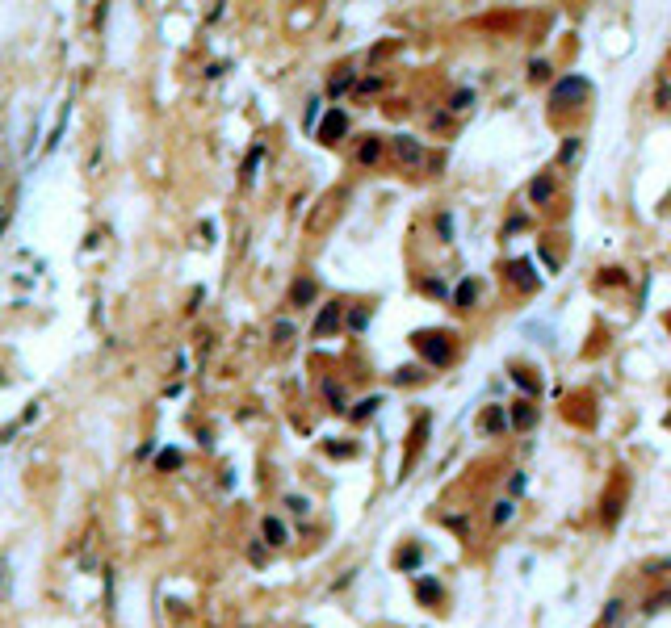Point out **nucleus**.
Wrapping results in <instances>:
<instances>
[{
    "label": "nucleus",
    "instance_id": "obj_15",
    "mask_svg": "<svg viewBox=\"0 0 671 628\" xmlns=\"http://www.w3.org/2000/svg\"><path fill=\"white\" fill-rule=\"evenodd\" d=\"M265 541L269 545H286V523L281 519H273V515L265 519Z\"/></svg>",
    "mask_w": 671,
    "mask_h": 628
},
{
    "label": "nucleus",
    "instance_id": "obj_13",
    "mask_svg": "<svg viewBox=\"0 0 671 628\" xmlns=\"http://www.w3.org/2000/svg\"><path fill=\"white\" fill-rule=\"evenodd\" d=\"M416 595H420V603L432 607V603H441V583H437V578H420V583H416Z\"/></svg>",
    "mask_w": 671,
    "mask_h": 628
},
{
    "label": "nucleus",
    "instance_id": "obj_21",
    "mask_svg": "<svg viewBox=\"0 0 671 628\" xmlns=\"http://www.w3.org/2000/svg\"><path fill=\"white\" fill-rule=\"evenodd\" d=\"M323 394H328L332 410H344V398H340V386H336V381H323Z\"/></svg>",
    "mask_w": 671,
    "mask_h": 628
},
{
    "label": "nucleus",
    "instance_id": "obj_1",
    "mask_svg": "<svg viewBox=\"0 0 671 628\" xmlns=\"http://www.w3.org/2000/svg\"><path fill=\"white\" fill-rule=\"evenodd\" d=\"M583 92H588V84H583L579 76H566V80H558V84H554L550 105H554V109H571V101H579Z\"/></svg>",
    "mask_w": 671,
    "mask_h": 628
},
{
    "label": "nucleus",
    "instance_id": "obj_8",
    "mask_svg": "<svg viewBox=\"0 0 671 628\" xmlns=\"http://www.w3.org/2000/svg\"><path fill=\"white\" fill-rule=\"evenodd\" d=\"M344 130H348V118L336 109V114H328V122L319 126V138H323V143H336V134H344Z\"/></svg>",
    "mask_w": 671,
    "mask_h": 628
},
{
    "label": "nucleus",
    "instance_id": "obj_14",
    "mask_svg": "<svg viewBox=\"0 0 671 628\" xmlns=\"http://www.w3.org/2000/svg\"><path fill=\"white\" fill-rule=\"evenodd\" d=\"M512 515H516V503H512V499H499V503H495V511H491V523H495V528H503V523H508Z\"/></svg>",
    "mask_w": 671,
    "mask_h": 628
},
{
    "label": "nucleus",
    "instance_id": "obj_17",
    "mask_svg": "<svg viewBox=\"0 0 671 628\" xmlns=\"http://www.w3.org/2000/svg\"><path fill=\"white\" fill-rule=\"evenodd\" d=\"M382 402H386L382 394H374V398H365V402H361V406L352 410V419H370V415H378V410H382Z\"/></svg>",
    "mask_w": 671,
    "mask_h": 628
},
{
    "label": "nucleus",
    "instance_id": "obj_3",
    "mask_svg": "<svg viewBox=\"0 0 671 628\" xmlns=\"http://www.w3.org/2000/svg\"><path fill=\"white\" fill-rule=\"evenodd\" d=\"M533 423H537V406H533V402H512V406H508V428L529 432Z\"/></svg>",
    "mask_w": 671,
    "mask_h": 628
},
{
    "label": "nucleus",
    "instance_id": "obj_26",
    "mask_svg": "<svg viewBox=\"0 0 671 628\" xmlns=\"http://www.w3.org/2000/svg\"><path fill=\"white\" fill-rule=\"evenodd\" d=\"M470 96H474L470 88H461V92H453V109H466V105H470Z\"/></svg>",
    "mask_w": 671,
    "mask_h": 628
},
{
    "label": "nucleus",
    "instance_id": "obj_19",
    "mask_svg": "<svg viewBox=\"0 0 671 628\" xmlns=\"http://www.w3.org/2000/svg\"><path fill=\"white\" fill-rule=\"evenodd\" d=\"M420 557H424V553H420V545L403 549V553H399V569H416V565H420Z\"/></svg>",
    "mask_w": 671,
    "mask_h": 628
},
{
    "label": "nucleus",
    "instance_id": "obj_12",
    "mask_svg": "<svg viewBox=\"0 0 671 628\" xmlns=\"http://www.w3.org/2000/svg\"><path fill=\"white\" fill-rule=\"evenodd\" d=\"M508 428V415H503V406H491L487 415H483V432L487 436H495V432H503Z\"/></svg>",
    "mask_w": 671,
    "mask_h": 628
},
{
    "label": "nucleus",
    "instance_id": "obj_22",
    "mask_svg": "<svg viewBox=\"0 0 671 628\" xmlns=\"http://www.w3.org/2000/svg\"><path fill=\"white\" fill-rule=\"evenodd\" d=\"M344 88H352V72H348V67H344V76H336V80H332V96H340Z\"/></svg>",
    "mask_w": 671,
    "mask_h": 628
},
{
    "label": "nucleus",
    "instance_id": "obj_20",
    "mask_svg": "<svg viewBox=\"0 0 671 628\" xmlns=\"http://www.w3.org/2000/svg\"><path fill=\"white\" fill-rule=\"evenodd\" d=\"M621 607H625L621 599H608V603H604V616H600V624H604V628H608V624H617V620H621Z\"/></svg>",
    "mask_w": 671,
    "mask_h": 628
},
{
    "label": "nucleus",
    "instance_id": "obj_4",
    "mask_svg": "<svg viewBox=\"0 0 671 628\" xmlns=\"http://www.w3.org/2000/svg\"><path fill=\"white\" fill-rule=\"evenodd\" d=\"M394 155H399V164H411V168H416V164L424 160V147L411 138V134H394Z\"/></svg>",
    "mask_w": 671,
    "mask_h": 628
},
{
    "label": "nucleus",
    "instance_id": "obj_29",
    "mask_svg": "<svg viewBox=\"0 0 671 628\" xmlns=\"http://www.w3.org/2000/svg\"><path fill=\"white\" fill-rule=\"evenodd\" d=\"M424 289H428V293H437V297H445V293H449V289H445V285H441V281H432V277H428V281H424Z\"/></svg>",
    "mask_w": 671,
    "mask_h": 628
},
{
    "label": "nucleus",
    "instance_id": "obj_18",
    "mask_svg": "<svg viewBox=\"0 0 671 628\" xmlns=\"http://www.w3.org/2000/svg\"><path fill=\"white\" fill-rule=\"evenodd\" d=\"M550 76H554V67H550L545 59H533V63H529V80H533V84H545Z\"/></svg>",
    "mask_w": 671,
    "mask_h": 628
},
{
    "label": "nucleus",
    "instance_id": "obj_5",
    "mask_svg": "<svg viewBox=\"0 0 671 628\" xmlns=\"http://www.w3.org/2000/svg\"><path fill=\"white\" fill-rule=\"evenodd\" d=\"M378 155H382V138L378 134H365V138H361V147H357V164H378Z\"/></svg>",
    "mask_w": 671,
    "mask_h": 628
},
{
    "label": "nucleus",
    "instance_id": "obj_2",
    "mask_svg": "<svg viewBox=\"0 0 671 628\" xmlns=\"http://www.w3.org/2000/svg\"><path fill=\"white\" fill-rule=\"evenodd\" d=\"M416 344H420V352H424V360H428V364H445V360L453 356L449 335H420Z\"/></svg>",
    "mask_w": 671,
    "mask_h": 628
},
{
    "label": "nucleus",
    "instance_id": "obj_10",
    "mask_svg": "<svg viewBox=\"0 0 671 628\" xmlns=\"http://www.w3.org/2000/svg\"><path fill=\"white\" fill-rule=\"evenodd\" d=\"M315 293H319V289H315V281H306V277H302V281L290 289V302H294V306H311V302H315Z\"/></svg>",
    "mask_w": 671,
    "mask_h": 628
},
{
    "label": "nucleus",
    "instance_id": "obj_27",
    "mask_svg": "<svg viewBox=\"0 0 671 628\" xmlns=\"http://www.w3.org/2000/svg\"><path fill=\"white\" fill-rule=\"evenodd\" d=\"M290 511H294V515H306V511H311V503H306V499H298V494H294V499H290Z\"/></svg>",
    "mask_w": 671,
    "mask_h": 628
},
{
    "label": "nucleus",
    "instance_id": "obj_16",
    "mask_svg": "<svg viewBox=\"0 0 671 628\" xmlns=\"http://www.w3.org/2000/svg\"><path fill=\"white\" fill-rule=\"evenodd\" d=\"M667 603H671V587H667V591H659V595H650V599L642 603V611H646V616H659Z\"/></svg>",
    "mask_w": 671,
    "mask_h": 628
},
{
    "label": "nucleus",
    "instance_id": "obj_30",
    "mask_svg": "<svg viewBox=\"0 0 671 628\" xmlns=\"http://www.w3.org/2000/svg\"><path fill=\"white\" fill-rule=\"evenodd\" d=\"M416 377H420V369H399L394 373V381H416Z\"/></svg>",
    "mask_w": 671,
    "mask_h": 628
},
{
    "label": "nucleus",
    "instance_id": "obj_31",
    "mask_svg": "<svg viewBox=\"0 0 671 628\" xmlns=\"http://www.w3.org/2000/svg\"><path fill=\"white\" fill-rule=\"evenodd\" d=\"M315 118H319V101H311V109H306V130L315 126Z\"/></svg>",
    "mask_w": 671,
    "mask_h": 628
},
{
    "label": "nucleus",
    "instance_id": "obj_28",
    "mask_svg": "<svg viewBox=\"0 0 671 628\" xmlns=\"http://www.w3.org/2000/svg\"><path fill=\"white\" fill-rule=\"evenodd\" d=\"M437 231H441V235L449 239V231H453V218H449V214H441V218H437Z\"/></svg>",
    "mask_w": 671,
    "mask_h": 628
},
{
    "label": "nucleus",
    "instance_id": "obj_9",
    "mask_svg": "<svg viewBox=\"0 0 671 628\" xmlns=\"http://www.w3.org/2000/svg\"><path fill=\"white\" fill-rule=\"evenodd\" d=\"M554 197V176H533V185H529V201L533 205H545Z\"/></svg>",
    "mask_w": 671,
    "mask_h": 628
},
{
    "label": "nucleus",
    "instance_id": "obj_25",
    "mask_svg": "<svg viewBox=\"0 0 671 628\" xmlns=\"http://www.w3.org/2000/svg\"><path fill=\"white\" fill-rule=\"evenodd\" d=\"M575 151H579V138H566V143H562V164H571Z\"/></svg>",
    "mask_w": 671,
    "mask_h": 628
},
{
    "label": "nucleus",
    "instance_id": "obj_7",
    "mask_svg": "<svg viewBox=\"0 0 671 628\" xmlns=\"http://www.w3.org/2000/svg\"><path fill=\"white\" fill-rule=\"evenodd\" d=\"M474 293H479V281L466 277V281L453 289V306H457V310H470V306H474Z\"/></svg>",
    "mask_w": 671,
    "mask_h": 628
},
{
    "label": "nucleus",
    "instance_id": "obj_24",
    "mask_svg": "<svg viewBox=\"0 0 671 628\" xmlns=\"http://www.w3.org/2000/svg\"><path fill=\"white\" fill-rule=\"evenodd\" d=\"M365 323H370V310H352V314H348V327H352V331H361Z\"/></svg>",
    "mask_w": 671,
    "mask_h": 628
},
{
    "label": "nucleus",
    "instance_id": "obj_23",
    "mask_svg": "<svg viewBox=\"0 0 671 628\" xmlns=\"http://www.w3.org/2000/svg\"><path fill=\"white\" fill-rule=\"evenodd\" d=\"M663 569H671V557H654V561L642 565V574H663Z\"/></svg>",
    "mask_w": 671,
    "mask_h": 628
},
{
    "label": "nucleus",
    "instance_id": "obj_6",
    "mask_svg": "<svg viewBox=\"0 0 671 628\" xmlns=\"http://www.w3.org/2000/svg\"><path fill=\"white\" fill-rule=\"evenodd\" d=\"M336 323H340V302H328V306L319 310V319H315V335L336 331Z\"/></svg>",
    "mask_w": 671,
    "mask_h": 628
},
{
    "label": "nucleus",
    "instance_id": "obj_11",
    "mask_svg": "<svg viewBox=\"0 0 671 628\" xmlns=\"http://www.w3.org/2000/svg\"><path fill=\"white\" fill-rule=\"evenodd\" d=\"M508 273L516 277V285H521V289H537V277H533V269H529V260H516Z\"/></svg>",
    "mask_w": 671,
    "mask_h": 628
}]
</instances>
